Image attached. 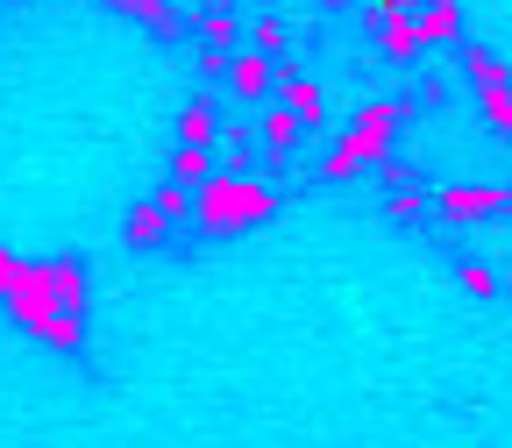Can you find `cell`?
I'll use <instances>...</instances> for the list:
<instances>
[{
    "mask_svg": "<svg viewBox=\"0 0 512 448\" xmlns=\"http://www.w3.org/2000/svg\"><path fill=\"white\" fill-rule=\"evenodd\" d=\"M278 207H285L278 185H264V178H228V171H214L207 185H192V228H207V235L264 228Z\"/></svg>",
    "mask_w": 512,
    "mask_h": 448,
    "instance_id": "1",
    "label": "cell"
},
{
    "mask_svg": "<svg viewBox=\"0 0 512 448\" xmlns=\"http://www.w3.org/2000/svg\"><path fill=\"white\" fill-rule=\"evenodd\" d=\"M392 128H399V100H363V114H356V128L328 150V185H363L384 157H392Z\"/></svg>",
    "mask_w": 512,
    "mask_h": 448,
    "instance_id": "2",
    "label": "cell"
},
{
    "mask_svg": "<svg viewBox=\"0 0 512 448\" xmlns=\"http://www.w3.org/2000/svg\"><path fill=\"white\" fill-rule=\"evenodd\" d=\"M427 214H448V221H463V228L498 221L505 214V185H441V192H427Z\"/></svg>",
    "mask_w": 512,
    "mask_h": 448,
    "instance_id": "3",
    "label": "cell"
},
{
    "mask_svg": "<svg viewBox=\"0 0 512 448\" xmlns=\"http://www.w3.org/2000/svg\"><path fill=\"white\" fill-rule=\"evenodd\" d=\"M185 43H192V64L214 79L221 64L242 50V15H192V36H185Z\"/></svg>",
    "mask_w": 512,
    "mask_h": 448,
    "instance_id": "4",
    "label": "cell"
},
{
    "mask_svg": "<svg viewBox=\"0 0 512 448\" xmlns=\"http://www.w3.org/2000/svg\"><path fill=\"white\" fill-rule=\"evenodd\" d=\"M29 271H36V285H43V299H50L57 313H86V299H93L86 264H72V256H50V264H29Z\"/></svg>",
    "mask_w": 512,
    "mask_h": 448,
    "instance_id": "5",
    "label": "cell"
},
{
    "mask_svg": "<svg viewBox=\"0 0 512 448\" xmlns=\"http://www.w3.org/2000/svg\"><path fill=\"white\" fill-rule=\"evenodd\" d=\"M221 72H228V93H235L242 107H271V64H264V57L235 50V57L221 64Z\"/></svg>",
    "mask_w": 512,
    "mask_h": 448,
    "instance_id": "6",
    "label": "cell"
},
{
    "mask_svg": "<svg viewBox=\"0 0 512 448\" xmlns=\"http://www.w3.org/2000/svg\"><path fill=\"white\" fill-rule=\"evenodd\" d=\"M214 143H221V107L207 93H192L178 107V150H214Z\"/></svg>",
    "mask_w": 512,
    "mask_h": 448,
    "instance_id": "7",
    "label": "cell"
},
{
    "mask_svg": "<svg viewBox=\"0 0 512 448\" xmlns=\"http://www.w3.org/2000/svg\"><path fill=\"white\" fill-rule=\"evenodd\" d=\"M463 72H470V86H477V107H491V100H512V72L484 50V43H463Z\"/></svg>",
    "mask_w": 512,
    "mask_h": 448,
    "instance_id": "8",
    "label": "cell"
},
{
    "mask_svg": "<svg viewBox=\"0 0 512 448\" xmlns=\"http://www.w3.org/2000/svg\"><path fill=\"white\" fill-rule=\"evenodd\" d=\"M242 50H249V57H264V64H271V57H285V50H292L285 15H278V8H256V15L242 22Z\"/></svg>",
    "mask_w": 512,
    "mask_h": 448,
    "instance_id": "9",
    "label": "cell"
},
{
    "mask_svg": "<svg viewBox=\"0 0 512 448\" xmlns=\"http://www.w3.org/2000/svg\"><path fill=\"white\" fill-rule=\"evenodd\" d=\"M413 22H420V50H448L463 43V0H427Z\"/></svg>",
    "mask_w": 512,
    "mask_h": 448,
    "instance_id": "10",
    "label": "cell"
},
{
    "mask_svg": "<svg viewBox=\"0 0 512 448\" xmlns=\"http://www.w3.org/2000/svg\"><path fill=\"white\" fill-rule=\"evenodd\" d=\"M256 136H264V150H271L278 164H299V136H306V128H299L285 107H256Z\"/></svg>",
    "mask_w": 512,
    "mask_h": 448,
    "instance_id": "11",
    "label": "cell"
},
{
    "mask_svg": "<svg viewBox=\"0 0 512 448\" xmlns=\"http://www.w3.org/2000/svg\"><path fill=\"white\" fill-rule=\"evenodd\" d=\"M370 36H377V57H384V64H413V57H420V22H413V15H384Z\"/></svg>",
    "mask_w": 512,
    "mask_h": 448,
    "instance_id": "12",
    "label": "cell"
},
{
    "mask_svg": "<svg viewBox=\"0 0 512 448\" xmlns=\"http://www.w3.org/2000/svg\"><path fill=\"white\" fill-rule=\"evenodd\" d=\"M214 157L228 164V178H256V121H228V136L214 143Z\"/></svg>",
    "mask_w": 512,
    "mask_h": 448,
    "instance_id": "13",
    "label": "cell"
},
{
    "mask_svg": "<svg viewBox=\"0 0 512 448\" xmlns=\"http://www.w3.org/2000/svg\"><path fill=\"white\" fill-rule=\"evenodd\" d=\"M164 242H171V221L150 200H136V207H128V249H164Z\"/></svg>",
    "mask_w": 512,
    "mask_h": 448,
    "instance_id": "14",
    "label": "cell"
},
{
    "mask_svg": "<svg viewBox=\"0 0 512 448\" xmlns=\"http://www.w3.org/2000/svg\"><path fill=\"white\" fill-rule=\"evenodd\" d=\"M285 114H292L299 128H328V93H320L313 79H299V86L285 93Z\"/></svg>",
    "mask_w": 512,
    "mask_h": 448,
    "instance_id": "15",
    "label": "cell"
},
{
    "mask_svg": "<svg viewBox=\"0 0 512 448\" xmlns=\"http://www.w3.org/2000/svg\"><path fill=\"white\" fill-rule=\"evenodd\" d=\"M441 100H448V79H441V72H420L399 114H441Z\"/></svg>",
    "mask_w": 512,
    "mask_h": 448,
    "instance_id": "16",
    "label": "cell"
},
{
    "mask_svg": "<svg viewBox=\"0 0 512 448\" xmlns=\"http://www.w3.org/2000/svg\"><path fill=\"white\" fill-rule=\"evenodd\" d=\"M150 207H157V214H164L171 228H178V221H192V185H178V178H164V185L150 192Z\"/></svg>",
    "mask_w": 512,
    "mask_h": 448,
    "instance_id": "17",
    "label": "cell"
},
{
    "mask_svg": "<svg viewBox=\"0 0 512 448\" xmlns=\"http://www.w3.org/2000/svg\"><path fill=\"white\" fill-rule=\"evenodd\" d=\"M171 178L178 185H207L214 178V150H171Z\"/></svg>",
    "mask_w": 512,
    "mask_h": 448,
    "instance_id": "18",
    "label": "cell"
},
{
    "mask_svg": "<svg viewBox=\"0 0 512 448\" xmlns=\"http://www.w3.org/2000/svg\"><path fill=\"white\" fill-rule=\"evenodd\" d=\"M377 214H384V221H399V228H413V221L427 214V192H384Z\"/></svg>",
    "mask_w": 512,
    "mask_h": 448,
    "instance_id": "19",
    "label": "cell"
},
{
    "mask_svg": "<svg viewBox=\"0 0 512 448\" xmlns=\"http://www.w3.org/2000/svg\"><path fill=\"white\" fill-rule=\"evenodd\" d=\"M114 15H128V22H143V29H157L164 15H171V0H107Z\"/></svg>",
    "mask_w": 512,
    "mask_h": 448,
    "instance_id": "20",
    "label": "cell"
},
{
    "mask_svg": "<svg viewBox=\"0 0 512 448\" xmlns=\"http://www.w3.org/2000/svg\"><path fill=\"white\" fill-rule=\"evenodd\" d=\"M463 285H470L477 299H491V292H498V271H491V264H463Z\"/></svg>",
    "mask_w": 512,
    "mask_h": 448,
    "instance_id": "21",
    "label": "cell"
},
{
    "mask_svg": "<svg viewBox=\"0 0 512 448\" xmlns=\"http://www.w3.org/2000/svg\"><path fill=\"white\" fill-rule=\"evenodd\" d=\"M22 271H29V264H22V256H15V249H0V299H8V292L22 285Z\"/></svg>",
    "mask_w": 512,
    "mask_h": 448,
    "instance_id": "22",
    "label": "cell"
},
{
    "mask_svg": "<svg viewBox=\"0 0 512 448\" xmlns=\"http://www.w3.org/2000/svg\"><path fill=\"white\" fill-rule=\"evenodd\" d=\"M484 114V128H498V136L512 143V100H491V107H477Z\"/></svg>",
    "mask_w": 512,
    "mask_h": 448,
    "instance_id": "23",
    "label": "cell"
},
{
    "mask_svg": "<svg viewBox=\"0 0 512 448\" xmlns=\"http://www.w3.org/2000/svg\"><path fill=\"white\" fill-rule=\"evenodd\" d=\"M150 36H157V43H178V36H185V22H178V8H171V15H164V22H157Z\"/></svg>",
    "mask_w": 512,
    "mask_h": 448,
    "instance_id": "24",
    "label": "cell"
},
{
    "mask_svg": "<svg viewBox=\"0 0 512 448\" xmlns=\"http://www.w3.org/2000/svg\"><path fill=\"white\" fill-rule=\"evenodd\" d=\"M200 15H235V0H200Z\"/></svg>",
    "mask_w": 512,
    "mask_h": 448,
    "instance_id": "25",
    "label": "cell"
},
{
    "mask_svg": "<svg viewBox=\"0 0 512 448\" xmlns=\"http://www.w3.org/2000/svg\"><path fill=\"white\" fill-rule=\"evenodd\" d=\"M313 8H320V15H335V8H349V0H313Z\"/></svg>",
    "mask_w": 512,
    "mask_h": 448,
    "instance_id": "26",
    "label": "cell"
},
{
    "mask_svg": "<svg viewBox=\"0 0 512 448\" xmlns=\"http://www.w3.org/2000/svg\"><path fill=\"white\" fill-rule=\"evenodd\" d=\"M256 8H278V0H256Z\"/></svg>",
    "mask_w": 512,
    "mask_h": 448,
    "instance_id": "27",
    "label": "cell"
},
{
    "mask_svg": "<svg viewBox=\"0 0 512 448\" xmlns=\"http://www.w3.org/2000/svg\"><path fill=\"white\" fill-rule=\"evenodd\" d=\"M505 207H512V185H505Z\"/></svg>",
    "mask_w": 512,
    "mask_h": 448,
    "instance_id": "28",
    "label": "cell"
}]
</instances>
